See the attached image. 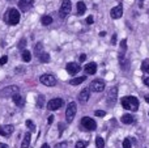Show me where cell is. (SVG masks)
Wrapping results in <instances>:
<instances>
[{"mask_svg":"<svg viewBox=\"0 0 149 148\" xmlns=\"http://www.w3.org/2000/svg\"><path fill=\"white\" fill-rule=\"evenodd\" d=\"M89 89L92 92H97V93H100V92H102L103 89H105V81L100 80V79H95V80H93L92 83H90Z\"/></svg>","mask_w":149,"mask_h":148,"instance_id":"9c48e42d","label":"cell"},{"mask_svg":"<svg viewBox=\"0 0 149 148\" xmlns=\"http://www.w3.org/2000/svg\"><path fill=\"white\" fill-rule=\"evenodd\" d=\"M84 70H85V73H88V75H94L97 72V64L94 62H90L85 66Z\"/></svg>","mask_w":149,"mask_h":148,"instance_id":"2e32d148","label":"cell"},{"mask_svg":"<svg viewBox=\"0 0 149 148\" xmlns=\"http://www.w3.org/2000/svg\"><path fill=\"white\" fill-rule=\"evenodd\" d=\"M120 121L124 123V125H131V123H134V117L132 115H130V114H124L123 117L120 118Z\"/></svg>","mask_w":149,"mask_h":148,"instance_id":"ffe728a7","label":"cell"},{"mask_svg":"<svg viewBox=\"0 0 149 148\" xmlns=\"http://www.w3.org/2000/svg\"><path fill=\"white\" fill-rule=\"evenodd\" d=\"M116 100H118V88L113 87V88L109 91L107 96H106V101H107L109 106H114L116 104Z\"/></svg>","mask_w":149,"mask_h":148,"instance_id":"8992f818","label":"cell"},{"mask_svg":"<svg viewBox=\"0 0 149 148\" xmlns=\"http://www.w3.org/2000/svg\"><path fill=\"white\" fill-rule=\"evenodd\" d=\"M141 70L144 71L145 73H149V59H145L144 62L141 63Z\"/></svg>","mask_w":149,"mask_h":148,"instance_id":"f1b7e54d","label":"cell"},{"mask_svg":"<svg viewBox=\"0 0 149 148\" xmlns=\"http://www.w3.org/2000/svg\"><path fill=\"white\" fill-rule=\"evenodd\" d=\"M85 10H86V5H85V3L79 1V4H77V16H82L85 13Z\"/></svg>","mask_w":149,"mask_h":148,"instance_id":"d6986e66","label":"cell"},{"mask_svg":"<svg viewBox=\"0 0 149 148\" xmlns=\"http://www.w3.org/2000/svg\"><path fill=\"white\" fill-rule=\"evenodd\" d=\"M122 15H123V7L122 5H116V7H114L113 9L110 10V16L113 18H120Z\"/></svg>","mask_w":149,"mask_h":148,"instance_id":"5bb4252c","label":"cell"},{"mask_svg":"<svg viewBox=\"0 0 149 148\" xmlns=\"http://www.w3.org/2000/svg\"><path fill=\"white\" fill-rule=\"evenodd\" d=\"M39 80H41V83L46 87L56 85V77H55L54 75H51V73H45V75H42L41 77H39Z\"/></svg>","mask_w":149,"mask_h":148,"instance_id":"52a82bcc","label":"cell"},{"mask_svg":"<svg viewBox=\"0 0 149 148\" xmlns=\"http://www.w3.org/2000/svg\"><path fill=\"white\" fill-rule=\"evenodd\" d=\"M123 148H131V140L128 138L123 140Z\"/></svg>","mask_w":149,"mask_h":148,"instance_id":"d6a6232c","label":"cell"},{"mask_svg":"<svg viewBox=\"0 0 149 148\" xmlns=\"http://www.w3.org/2000/svg\"><path fill=\"white\" fill-rule=\"evenodd\" d=\"M144 84H145L147 87H149V77H145V79H144Z\"/></svg>","mask_w":149,"mask_h":148,"instance_id":"b9f144b4","label":"cell"},{"mask_svg":"<svg viewBox=\"0 0 149 148\" xmlns=\"http://www.w3.org/2000/svg\"><path fill=\"white\" fill-rule=\"evenodd\" d=\"M120 52H119V55H124V52H126L127 50V39H122L120 41Z\"/></svg>","mask_w":149,"mask_h":148,"instance_id":"4316f807","label":"cell"},{"mask_svg":"<svg viewBox=\"0 0 149 148\" xmlns=\"http://www.w3.org/2000/svg\"><path fill=\"white\" fill-rule=\"evenodd\" d=\"M65 70H67V72L70 73V75H76V73L80 71V66L74 62H71L65 66Z\"/></svg>","mask_w":149,"mask_h":148,"instance_id":"4fadbf2b","label":"cell"},{"mask_svg":"<svg viewBox=\"0 0 149 148\" xmlns=\"http://www.w3.org/2000/svg\"><path fill=\"white\" fill-rule=\"evenodd\" d=\"M37 106H38L39 109H42V108L45 106V96L43 94H39V96L37 97Z\"/></svg>","mask_w":149,"mask_h":148,"instance_id":"603a6c76","label":"cell"},{"mask_svg":"<svg viewBox=\"0 0 149 148\" xmlns=\"http://www.w3.org/2000/svg\"><path fill=\"white\" fill-rule=\"evenodd\" d=\"M41 22H42V25H50V24H51L52 22V17H51V16H43V17H42L41 18Z\"/></svg>","mask_w":149,"mask_h":148,"instance_id":"cb8c5ba5","label":"cell"},{"mask_svg":"<svg viewBox=\"0 0 149 148\" xmlns=\"http://www.w3.org/2000/svg\"><path fill=\"white\" fill-rule=\"evenodd\" d=\"M76 112H77L76 102H70L67 106V110H65V119H67L68 123H71L73 121L74 115H76Z\"/></svg>","mask_w":149,"mask_h":148,"instance_id":"3957f363","label":"cell"},{"mask_svg":"<svg viewBox=\"0 0 149 148\" xmlns=\"http://www.w3.org/2000/svg\"><path fill=\"white\" fill-rule=\"evenodd\" d=\"M63 100L62 98H52L47 102V109L49 110H58L63 106Z\"/></svg>","mask_w":149,"mask_h":148,"instance_id":"30bf717a","label":"cell"},{"mask_svg":"<svg viewBox=\"0 0 149 148\" xmlns=\"http://www.w3.org/2000/svg\"><path fill=\"white\" fill-rule=\"evenodd\" d=\"M145 101H147L148 104H149V96H147V97H145Z\"/></svg>","mask_w":149,"mask_h":148,"instance_id":"bcb514c9","label":"cell"},{"mask_svg":"<svg viewBox=\"0 0 149 148\" xmlns=\"http://www.w3.org/2000/svg\"><path fill=\"white\" fill-rule=\"evenodd\" d=\"M85 59H86V55H85V54H81V55H80V60H81V62H84Z\"/></svg>","mask_w":149,"mask_h":148,"instance_id":"ab89813d","label":"cell"},{"mask_svg":"<svg viewBox=\"0 0 149 148\" xmlns=\"http://www.w3.org/2000/svg\"><path fill=\"white\" fill-rule=\"evenodd\" d=\"M89 97H90V89L89 88H84L79 93V101L81 102V104H85V102H88Z\"/></svg>","mask_w":149,"mask_h":148,"instance_id":"7c38bea8","label":"cell"},{"mask_svg":"<svg viewBox=\"0 0 149 148\" xmlns=\"http://www.w3.org/2000/svg\"><path fill=\"white\" fill-rule=\"evenodd\" d=\"M106 36V31H101L100 33V37H105Z\"/></svg>","mask_w":149,"mask_h":148,"instance_id":"7bdbcfd3","label":"cell"},{"mask_svg":"<svg viewBox=\"0 0 149 148\" xmlns=\"http://www.w3.org/2000/svg\"><path fill=\"white\" fill-rule=\"evenodd\" d=\"M64 127H65V126L64 125H63V123H60V125H59V134H60V135H62V133H63V130H64Z\"/></svg>","mask_w":149,"mask_h":148,"instance_id":"74e56055","label":"cell"},{"mask_svg":"<svg viewBox=\"0 0 149 148\" xmlns=\"http://www.w3.org/2000/svg\"><path fill=\"white\" fill-rule=\"evenodd\" d=\"M7 62H8V57H7V55H4V57L0 58V66H4Z\"/></svg>","mask_w":149,"mask_h":148,"instance_id":"836d02e7","label":"cell"},{"mask_svg":"<svg viewBox=\"0 0 149 148\" xmlns=\"http://www.w3.org/2000/svg\"><path fill=\"white\" fill-rule=\"evenodd\" d=\"M12 98H13V102H15V104L16 105H17V106H24V105H25V98H24V97L22 96H21V94H15V96H13L12 97Z\"/></svg>","mask_w":149,"mask_h":148,"instance_id":"e0dca14e","label":"cell"},{"mask_svg":"<svg viewBox=\"0 0 149 148\" xmlns=\"http://www.w3.org/2000/svg\"><path fill=\"white\" fill-rule=\"evenodd\" d=\"M26 46V38H22L20 42H18V49L20 50H24Z\"/></svg>","mask_w":149,"mask_h":148,"instance_id":"1f68e13d","label":"cell"},{"mask_svg":"<svg viewBox=\"0 0 149 148\" xmlns=\"http://www.w3.org/2000/svg\"><path fill=\"white\" fill-rule=\"evenodd\" d=\"M122 105H123L124 109L127 110H131V112H137L139 109V100L134 96H127V97H123L120 100Z\"/></svg>","mask_w":149,"mask_h":148,"instance_id":"6da1fadb","label":"cell"},{"mask_svg":"<svg viewBox=\"0 0 149 148\" xmlns=\"http://www.w3.org/2000/svg\"><path fill=\"white\" fill-rule=\"evenodd\" d=\"M81 126L82 128H84L85 131H94L95 128H97V123H95L94 119H92V118L89 117H84L81 119Z\"/></svg>","mask_w":149,"mask_h":148,"instance_id":"277c9868","label":"cell"},{"mask_svg":"<svg viewBox=\"0 0 149 148\" xmlns=\"http://www.w3.org/2000/svg\"><path fill=\"white\" fill-rule=\"evenodd\" d=\"M38 58H39V62H42V63H49L50 62V55L47 54V52H42Z\"/></svg>","mask_w":149,"mask_h":148,"instance_id":"d4e9b609","label":"cell"},{"mask_svg":"<svg viewBox=\"0 0 149 148\" xmlns=\"http://www.w3.org/2000/svg\"><path fill=\"white\" fill-rule=\"evenodd\" d=\"M67 142H63V143H59V144H56V147L55 148H67Z\"/></svg>","mask_w":149,"mask_h":148,"instance_id":"d590c367","label":"cell"},{"mask_svg":"<svg viewBox=\"0 0 149 148\" xmlns=\"http://www.w3.org/2000/svg\"><path fill=\"white\" fill-rule=\"evenodd\" d=\"M13 131H15V127H13L12 125L0 126V135H3V136H9Z\"/></svg>","mask_w":149,"mask_h":148,"instance_id":"9a60e30c","label":"cell"},{"mask_svg":"<svg viewBox=\"0 0 149 148\" xmlns=\"http://www.w3.org/2000/svg\"><path fill=\"white\" fill-rule=\"evenodd\" d=\"M95 146H97V148H103L105 147V140L101 136H97L95 138Z\"/></svg>","mask_w":149,"mask_h":148,"instance_id":"83f0119b","label":"cell"},{"mask_svg":"<svg viewBox=\"0 0 149 148\" xmlns=\"http://www.w3.org/2000/svg\"><path fill=\"white\" fill-rule=\"evenodd\" d=\"M34 4V0H20L18 1V8H20L22 12H28Z\"/></svg>","mask_w":149,"mask_h":148,"instance_id":"8fae6325","label":"cell"},{"mask_svg":"<svg viewBox=\"0 0 149 148\" xmlns=\"http://www.w3.org/2000/svg\"><path fill=\"white\" fill-rule=\"evenodd\" d=\"M22 60L24 62H30L31 60V54L29 50H24L22 51Z\"/></svg>","mask_w":149,"mask_h":148,"instance_id":"484cf974","label":"cell"},{"mask_svg":"<svg viewBox=\"0 0 149 148\" xmlns=\"http://www.w3.org/2000/svg\"><path fill=\"white\" fill-rule=\"evenodd\" d=\"M93 21H94V18H93L92 16H89V17L86 18V24H89V25H90V24H93Z\"/></svg>","mask_w":149,"mask_h":148,"instance_id":"8d00e7d4","label":"cell"},{"mask_svg":"<svg viewBox=\"0 0 149 148\" xmlns=\"http://www.w3.org/2000/svg\"><path fill=\"white\" fill-rule=\"evenodd\" d=\"M18 87L17 85H9V87H5L0 91V97H13L15 94L18 93Z\"/></svg>","mask_w":149,"mask_h":148,"instance_id":"5b68a950","label":"cell"},{"mask_svg":"<svg viewBox=\"0 0 149 148\" xmlns=\"http://www.w3.org/2000/svg\"><path fill=\"white\" fill-rule=\"evenodd\" d=\"M30 138H31L30 133H26L25 136H24L22 143H21V148H29V146H30Z\"/></svg>","mask_w":149,"mask_h":148,"instance_id":"ac0fdd59","label":"cell"},{"mask_svg":"<svg viewBox=\"0 0 149 148\" xmlns=\"http://www.w3.org/2000/svg\"><path fill=\"white\" fill-rule=\"evenodd\" d=\"M52 122H54V115H50V117H49V123L51 125Z\"/></svg>","mask_w":149,"mask_h":148,"instance_id":"60d3db41","label":"cell"},{"mask_svg":"<svg viewBox=\"0 0 149 148\" xmlns=\"http://www.w3.org/2000/svg\"><path fill=\"white\" fill-rule=\"evenodd\" d=\"M0 148H8L7 146H5V144L4 143H0Z\"/></svg>","mask_w":149,"mask_h":148,"instance_id":"f6af8a7d","label":"cell"},{"mask_svg":"<svg viewBox=\"0 0 149 148\" xmlns=\"http://www.w3.org/2000/svg\"><path fill=\"white\" fill-rule=\"evenodd\" d=\"M94 114L97 115V117H105V115H106V113L103 112V110H97V112H95Z\"/></svg>","mask_w":149,"mask_h":148,"instance_id":"e575fe53","label":"cell"},{"mask_svg":"<svg viewBox=\"0 0 149 148\" xmlns=\"http://www.w3.org/2000/svg\"><path fill=\"white\" fill-rule=\"evenodd\" d=\"M85 80H86V76H80V77H74V79H72V80L70 81V84H71V85H79V84L84 83Z\"/></svg>","mask_w":149,"mask_h":148,"instance_id":"44dd1931","label":"cell"},{"mask_svg":"<svg viewBox=\"0 0 149 148\" xmlns=\"http://www.w3.org/2000/svg\"><path fill=\"white\" fill-rule=\"evenodd\" d=\"M111 43H113V45L116 43V34H113V38H111Z\"/></svg>","mask_w":149,"mask_h":148,"instance_id":"f35d334b","label":"cell"},{"mask_svg":"<svg viewBox=\"0 0 149 148\" xmlns=\"http://www.w3.org/2000/svg\"><path fill=\"white\" fill-rule=\"evenodd\" d=\"M5 21H7L9 25H17L18 22H20V12H18L17 9H15V8H10V9H8L7 12V16H5Z\"/></svg>","mask_w":149,"mask_h":148,"instance_id":"7a4b0ae2","label":"cell"},{"mask_svg":"<svg viewBox=\"0 0 149 148\" xmlns=\"http://www.w3.org/2000/svg\"><path fill=\"white\" fill-rule=\"evenodd\" d=\"M34 52H36L37 57H39V55L43 52V45H42L41 42H38V43L36 45V47H34Z\"/></svg>","mask_w":149,"mask_h":148,"instance_id":"7402d4cb","label":"cell"},{"mask_svg":"<svg viewBox=\"0 0 149 148\" xmlns=\"http://www.w3.org/2000/svg\"><path fill=\"white\" fill-rule=\"evenodd\" d=\"M41 148H50V146H49V144H47V143H45V144H43V146H42Z\"/></svg>","mask_w":149,"mask_h":148,"instance_id":"ee69618b","label":"cell"},{"mask_svg":"<svg viewBox=\"0 0 149 148\" xmlns=\"http://www.w3.org/2000/svg\"><path fill=\"white\" fill-rule=\"evenodd\" d=\"M26 126H28V128H29L30 131H36V126H34L33 121L28 119V121H26Z\"/></svg>","mask_w":149,"mask_h":148,"instance_id":"f546056e","label":"cell"},{"mask_svg":"<svg viewBox=\"0 0 149 148\" xmlns=\"http://www.w3.org/2000/svg\"><path fill=\"white\" fill-rule=\"evenodd\" d=\"M88 146V143L86 142H82V140H79L76 143V146H74V148H85Z\"/></svg>","mask_w":149,"mask_h":148,"instance_id":"4dcf8cb0","label":"cell"},{"mask_svg":"<svg viewBox=\"0 0 149 148\" xmlns=\"http://www.w3.org/2000/svg\"><path fill=\"white\" fill-rule=\"evenodd\" d=\"M71 1L70 0H63L62 5H60V9H59V16L60 18H65L71 12Z\"/></svg>","mask_w":149,"mask_h":148,"instance_id":"ba28073f","label":"cell"}]
</instances>
